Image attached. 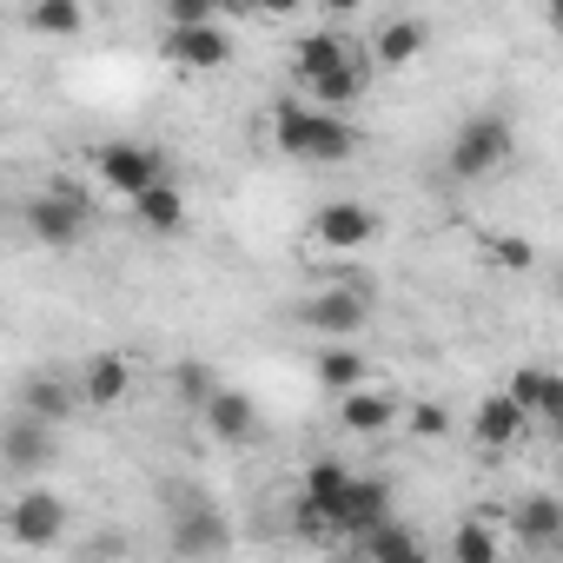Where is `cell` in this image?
<instances>
[{
	"mask_svg": "<svg viewBox=\"0 0 563 563\" xmlns=\"http://www.w3.org/2000/svg\"><path fill=\"white\" fill-rule=\"evenodd\" d=\"M398 418H405V398L385 391V385H352V391H339V424H345L352 438H378V431H391Z\"/></svg>",
	"mask_w": 563,
	"mask_h": 563,
	"instance_id": "cell-11",
	"label": "cell"
},
{
	"mask_svg": "<svg viewBox=\"0 0 563 563\" xmlns=\"http://www.w3.org/2000/svg\"><path fill=\"white\" fill-rule=\"evenodd\" d=\"M345 543H352V556H378V563H418V556H424V543H418L398 517H378V523L352 530Z\"/></svg>",
	"mask_w": 563,
	"mask_h": 563,
	"instance_id": "cell-18",
	"label": "cell"
},
{
	"mask_svg": "<svg viewBox=\"0 0 563 563\" xmlns=\"http://www.w3.org/2000/svg\"><path fill=\"white\" fill-rule=\"evenodd\" d=\"M87 225H93V199H87V186H74V179H54L47 192L27 199V232H34V245H47V252H74V245L87 239Z\"/></svg>",
	"mask_w": 563,
	"mask_h": 563,
	"instance_id": "cell-2",
	"label": "cell"
},
{
	"mask_svg": "<svg viewBox=\"0 0 563 563\" xmlns=\"http://www.w3.org/2000/svg\"><path fill=\"white\" fill-rule=\"evenodd\" d=\"M126 206H133V219H140L146 232H179V225H186V192H179L173 179H153V186L133 192Z\"/></svg>",
	"mask_w": 563,
	"mask_h": 563,
	"instance_id": "cell-20",
	"label": "cell"
},
{
	"mask_svg": "<svg viewBox=\"0 0 563 563\" xmlns=\"http://www.w3.org/2000/svg\"><path fill=\"white\" fill-rule=\"evenodd\" d=\"M166 60L179 67V74H219L225 60H232V34L219 27V21H192V27H166Z\"/></svg>",
	"mask_w": 563,
	"mask_h": 563,
	"instance_id": "cell-6",
	"label": "cell"
},
{
	"mask_svg": "<svg viewBox=\"0 0 563 563\" xmlns=\"http://www.w3.org/2000/svg\"><path fill=\"white\" fill-rule=\"evenodd\" d=\"M21 411H34V418H47V424H67V418L80 411V391H74L67 378L41 372V378H27V385H21Z\"/></svg>",
	"mask_w": 563,
	"mask_h": 563,
	"instance_id": "cell-21",
	"label": "cell"
},
{
	"mask_svg": "<svg viewBox=\"0 0 563 563\" xmlns=\"http://www.w3.org/2000/svg\"><path fill=\"white\" fill-rule=\"evenodd\" d=\"M199 418H206V431H212L219 444H252V438H258V405H252L245 391L212 385L206 405H199Z\"/></svg>",
	"mask_w": 563,
	"mask_h": 563,
	"instance_id": "cell-14",
	"label": "cell"
},
{
	"mask_svg": "<svg viewBox=\"0 0 563 563\" xmlns=\"http://www.w3.org/2000/svg\"><path fill=\"white\" fill-rule=\"evenodd\" d=\"M299 325L319 332V339H358L372 325V299L352 292V286H332V292H319V299L299 306Z\"/></svg>",
	"mask_w": 563,
	"mask_h": 563,
	"instance_id": "cell-7",
	"label": "cell"
},
{
	"mask_svg": "<svg viewBox=\"0 0 563 563\" xmlns=\"http://www.w3.org/2000/svg\"><path fill=\"white\" fill-rule=\"evenodd\" d=\"M365 93H372V60H365V54H345L332 74H319V80H312V107H332V113L358 107Z\"/></svg>",
	"mask_w": 563,
	"mask_h": 563,
	"instance_id": "cell-15",
	"label": "cell"
},
{
	"mask_svg": "<svg viewBox=\"0 0 563 563\" xmlns=\"http://www.w3.org/2000/svg\"><path fill=\"white\" fill-rule=\"evenodd\" d=\"M74 391H80V411H120L126 391H133V365L120 352H100V358H87V372L74 378Z\"/></svg>",
	"mask_w": 563,
	"mask_h": 563,
	"instance_id": "cell-13",
	"label": "cell"
},
{
	"mask_svg": "<svg viewBox=\"0 0 563 563\" xmlns=\"http://www.w3.org/2000/svg\"><path fill=\"white\" fill-rule=\"evenodd\" d=\"M358 126L332 107H306V100H278L272 107V146L292 153V159H319V166H339L358 153Z\"/></svg>",
	"mask_w": 563,
	"mask_h": 563,
	"instance_id": "cell-1",
	"label": "cell"
},
{
	"mask_svg": "<svg viewBox=\"0 0 563 563\" xmlns=\"http://www.w3.org/2000/svg\"><path fill=\"white\" fill-rule=\"evenodd\" d=\"M8 537H14V543H27V550H54V543L67 537V504H60L54 490L27 484V490L8 504Z\"/></svg>",
	"mask_w": 563,
	"mask_h": 563,
	"instance_id": "cell-5",
	"label": "cell"
},
{
	"mask_svg": "<svg viewBox=\"0 0 563 563\" xmlns=\"http://www.w3.org/2000/svg\"><path fill=\"white\" fill-rule=\"evenodd\" d=\"M87 8H93V0H87Z\"/></svg>",
	"mask_w": 563,
	"mask_h": 563,
	"instance_id": "cell-34",
	"label": "cell"
},
{
	"mask_svg": "<svg viewBox=\"0 0 563 563\" xmlns=\"http://www.w3.org/2000/svg\"><path fill=\"white\" fill-rule=\"evenodd\" d=\"M179 556L192 550V556H219L225 543H232V530H225V517L219 510H206V504H192V510H173V537H166Z\"/></svg>",
	"mask_w": 563,
	"mask_h": 563,
	"instance_id": "cell-17",
	"label": "cell"
},
{
	"mask_svg": "<svg viewBox=\"0 0 563 563\" xmlns=\"http://www.w3.org/2000/svg\"><path fill=\"white\" fill-rule=\"evenodd\" d=\"M510 153H517V126H510L504 113H477V120H464V126L451 133L444 166H451L457 179H490L497 166H510Z\"/></svg>",
	"mask_w": 563,
	"mask_h": 563,
	"instance_id": "cell-3",
	"label": "cell"
},
{
	"mask_svg": "<svg viewBox=\"0 0 563 563\" xmlns=\"http://www.w3.org/2000/svg\"><path fill=\"white\" fill-rule=\"evenodd\" d=\"M225 0H166V27H192V21H219Z\"/></svg>",
	"mask_w": 563,
	"mask_h": 563,
	"instance_id": "cell-29",
	"label": "cell"
},
{
	"mask_svg": "<svg viewBox=\"0 0 563 563\" xmlns=\"http://www.w3.org/2000/svg\"><path fill=\"white\" fill-rule=\"evenodd\" d=\"M523 424H530L523 405H517L510 391H490V398L477 405V418H471V438H477L484 451H510V444L523 438Z\"/></svg>",
	"mask_w": 563,
	"mask_h": 563,
	"instance_id": "cell-16",
	"label": "cell"
},
{
	"mask_svg": "<svg viewBox=\"0 0 563 563\" xmlns=\"http://www.w3.org/2000/svg\"><path fill=\"white\" fill-rule=\"evenodd\" d=\"M87 0H27V27L34 34H47V41H74V34H87Z\"/></svg>",
	"mask_w": 563,
	"mask_h": 563,
	"instance_id": "cell-23",
	"label": "cell"
},
{
	"mask_svg": "<svg viewBox=\"0 0 563 563\" xmlns=\"http://www.w3.org/2000/svg\"><path fill=\"white\" fill-rule=\"evenodd\" d=\"M378 517H391V477L352 471L345 490H339V504H332V517H325V530H332V537H352V530H365V523H378Z\"/></svg>",
	"mask_w": 563,
	"mask_h": 563,
	"instance_id": "cell-9",
	"label": "cell"
},
{
	"mask_svg": "<svg viewBox=\"0 0 563 563\" xmlns=\"http://www.w3.org/2000/svg\"><path fill=\"white\" fill-rule=\"evenodd\" d=\"M451 556H457V563H497V556H504V543H497V530H490V523H457Z\"/></svg>",
	"mask_w": 563,
	"mask_h": 563,
	"instance_id": "cell-27",
	"label": "cell"
},
{
	"mask_svg": "<svg viewBox=\"0 0 563 563\" xmlns=\"http://www.w3.org/2000/svg\"><path fill=\"white\" fill-rule=\"evenodd\" d=\"M418 54H424V21H391V27H378L372 67H411Z\"/></svg>",
	"mask_w": 563,
	"mask_h": 563,
	"instance_id": "cell-26",
	"label": "cell"
},
{
	"mask_svg": "<svg viewBox=\"0 0 563 563\" xmlns=\"http://www.w3.org/2000/svg\"><path fill=\"white\" fill-rule=\"evenodd\" d=\"M490 258H497L504 272H530V265H537V245H530L523 232H504V239H490Z\"/></svg>",
	"mask_w": 563,
	"mask_h": 563,
	"instance_id": "cell-28",
	"label": "cell"
},
{
	"mask_svg": "<svg viewBox=\"0 0 563 563\" xmlns=\"http://www.w3.org/2000/svg\"><path fill=\"white\" fill-rule=\"evenodd\" d=\"M319 8H325V14H358L365 0H319Z\"/></svg>",
	"mask_w": 563,
	"mask_h": 563,
	"instance_id": "cell-33",
	"label": "cell"
},
{
	"mask_svg": "<svg viewBox=\"0 0 563 563\" xmlns=\"http://www.w3.org/2000/svg\"><path fill=\"white\" fill-rule=\"evenodd\" d=\"M345 477H352V464H345V457H312V464H306V477H299V497H292V517H299V530H325V517H332V504H339Z\"/></svg>",
	"mask_w": 563,
	"mask_h": 563,
	"instance_id": "cell-10",
	"label": "cell"
},
{
	"mask_svg": "<svg viewBox=\"0 0 563 563\" xmlns=\"http://www.w3.org/2000/svg\"><path fill=\"white\" fill-rule=\"evenodd\" d=\"M319 385L339 398V391H352V385H365V352H352V339H325V352H319Z\"/></svg>",
	"mask_w": 563,
	"mask_h": 563,
	"instance_id": "cell-25",
	"label": "cell"
},
{
	"mask_svg": "<svg viewBox=\"0 0 563 563\" xmlns=\"http://www.w3.org/2000/svg\"><path fill=\"white\" fill-rule=\"evenodd\" d=\"M517 537L530 543V550H550V543H563V504L556 497H523L517 504Z\"/></svg>",
	"mask_w": 563,
	"mask_h": 563,
	"instance_id": "cell-24",
	"label": "cell"
},
{
	"mask_svg": "<svg viewBox=\"0 0 563 563\" xmlns=\"http://www.w3.org/2000/svg\"><path fill=\"white\" fill-rule=\"evenodd\" d=\"M245 8H252V14H265V21H299L306 0H245Z\"/></svg>",
	"mask_w": 563,
	"mask_h": 563,
	"instance_id": "cell-32",
	"label": "cell"
},
{
	"mask_svg": "<svg viewBox=\"0 0 563 563\" xmlns=\"http://www.w3.org/2000/svg\"><path fill=\"white\" fill-rule=\"evenodd\" d=\"M345 54H352V41L332 34V27H325V34H299V47H292V74H299V87H312L319 74H332Z\"/></svg>",
	"mask_w": 563,
	"mask_h": 563,
	"instance_id": "cell-22",
	"label": "cell"
},
{
	"mask_svg": "<svg viewBox=\"0 0 563 563\" xmlns=\"http://www.w3.org/2000/svg\"><path fill=\"white\" fill-rule=\"evenodd\" d=\"M93 173H100L107 192L133 199V192H146L153 179H166V153L146 146V140H107V146L93 153Z\"/></svg>",
	"mask_w": 563,
	"mask_h": 563,
	"instance_id": "cell-4",
	"label": "cell"
},
{
	"mask_svg": "<svg viewBox=\"0 0 563 563\" xmlns=\"http://www.w3.org/2000/svg\"><path fill=\"white\" fill-rule=\"evenodd\" d=\"M206 391H212V372H206V365H179V398H186L192 411L206 405Z\"/></svg>",
	"mask_w": 563,
	"mask_h": 563,
	"instance_id": "cell-30",
	"label": "cell"
},
{
	"mask_svg": "<svg viewBox=\"0 0 563 563\" xmlns=\"http://www.w3.org/2000/svg\"><path fill=\"white\" fill-rule=\"evenodd\" d=\"M54 431H60V424H47V418H34V411H14L8 424H0V464H8L14 477L47 471V464H54Z\"/></svg>",
	"mask_w": 563,
	"mask_h": 563,
	"instance_id": "cell-8",
	"label": "cell"
},
{
	"mask_svg": "<svg viewBox=\"0 0 563 563\" xmlns=\"http://www.w3.org/2000/svg\"><path fill=\"white\" fill-rule=\"evenodd\" d=\"M510 398L523 405V418H543V424H556V418H563V378H556V372H543V365L510 372Z\"/></svg>",
	"mask_w": 563,
	"mask_h": 563,
	"instance_id": "cell-19",
	"label": "cell"
},
{
	"mask_svg": "<svg viewBox=\"0 0 563 563\" xmlns=\"http://www.w3.org/2000/svg\"><path fill=\"white\" fill-rule=\"evenodd\" d=\"M411 431L418 438H444L451 431V411L444 405H411Z\"/></svg>",
	"mask_w": 563,
	"mask_h": 563,
	"instance_id": "cell-31",
	"label": "cell"
},
{
	"mask_svg": "<svg viewBox=\"0 0 563 563\" xmlns=\"http://www.w3.org/2000/svg\"><path fill=\"white\" fill-rule=\"evenodd\" d=\"M372 232H378V219H372V206H358V199H332V206L312 212V239H319L325 252H358V245H372Z\"/></svg>",
	"mask_w": 563,
	"mask_h": 563,
	"instance_id": "cell-12",
	"label": "cell"
}]
</instances>
